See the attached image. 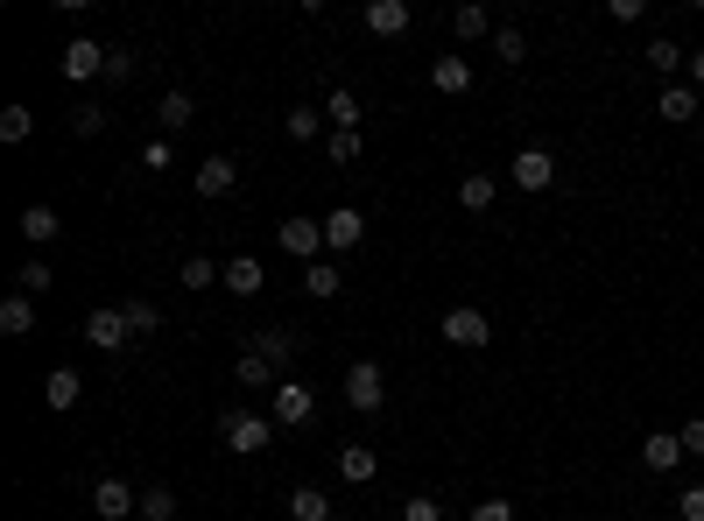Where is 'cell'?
<instances>
[{"label":"cell","mask_w":704,"mask_h":521,"mask_svg":"<svg viewBox=\"0 0 704 521\" xmlns=\"http://www.w3.org/2000/svg\"><path fill=\"white\" fill-rule=\"evenodd\" d=\"M268 415H275V430H304L310 415H318V388L296 374H282L275 388H268Z\"/></svg>","instance_id":"6da1fadb"},{"label":"cell","mask_w":704,"mask_h":521,"mask_svg":"<svg viewBox=\"0 0 704 521\" xmlns=\"http://www.w3.org/2000/svg\"><path fill=\"white\" fill-rule=\"evenodd\" d=\"M437 338H452L458 352H479V346L493 338V318H486V310H472V303H458V310H444Z\"/></svg>","instance_id":"7a4b0ae2"},{"label":"cell","mask_w":704,"mask_h":521,"mask_svg":"<svg viewBox=\"0 0 704 521\" xmlns=\"http://www.w3.org/2000/svg\"><path fill=\"white\" fill-rule=\"evenodd\" d=\"M268 437H275V415H247V409H226V451L254 458V451H268Z\"/></svg>","instance_id":"3957f363"},{"label":"cell","mask_w":704,"mask_h":521,"mask_svg":"<svg viewBox=\"0 0 704 521\" xmlns=\"http://www.w3.org/2000/svg\"><path fill=\"white\" fill-rule=\"evenodd\" d=\"M346 401H353L359 415H381L387 388H381V367H373V360H353V367H346Z\"/></svg>","instance_id":"277c9868"},{"label":"cell","mask_w":704,"mask_h":521,"mask_svg":"<svg viewBox=\"0 0 704 521\" xmlns=\"http://www.w3.org/2000/svg\"><path fill=\"white\" fill-rule=\"evenodd\" d=\"M275 240H282L296 261L310 268V261H324V219H282V233H275Z\"/></svg>","instance_id":"5b68a950"},{"label":"cell","mask_w":704,"mask_h":521,"mask_svg":"<svg viewBox=\"0 0 704 521\" xmlns=\"http://www.w3.org/2000/svg\"><path fill=\"white\" fill-rule=\"evenodd\" d=\"M85 338H92L99 352H120V346L134 338V332H127V310H120V303H99L92 318H85Z\"/></svg>","instance_id":"8992f818"},{"label":"cell","mask_w":704,"mask_h":521,"mask_svg":"<svg viewBox=\"0 0 704 521\" xmlns=\"http://www.w3.org/2000/svg\"><path fill=\"white\" fill-rule=\"evenodd\" d=\"M359 240H367V212H353V204L324 212V247H332V255H353Z\"/></svg>","instance_id":"52a82bcc"},{"label":"cell","mask_w":704,"mask_h":521,"mask_svg":"<svg viewBox=\"0 0 704 521\" xmlns=\"http://www.w3.org/2000/svg\"><path fill=\"white\" fill-rule=\"evenodd\" d=\"M507 176H515L521 190H549L557 184V162H549V148H521V156L507 162Z\"/></svg>","instance_id":"ba28073f"},{"label":"cell","mask_w":704,"mask_h":521,"mask_svg":"<svg viewBox=\"0 0 704 521\" xmlns=\"http://www.w3.org/2000/svg\"><path fill=\"white\" fill-rule=\"evenodd\" d=\"M92 508H99V521H127V514H141V494H134L127 480H99Z\"/></svg>","instance_id":"9c48e42d"},{"label":"cell","mask_w":704,"mask_h":521,"mask_svg":"<svg viewBox=\"0 0 704 521\" xmlns=\"http://www.w3.org/2000/svg\"><path fill=\"white\" fill-rule=\"evenodd\" d=\"M107 57L113 50H99L92 36H78V42H64V78L71 85H85V78H99V71H107Z\"/></svg>","instance_id":"30bf717a"},{"label":"cell","mask_w":704,"mask_h":521,"mask_svg":"<svg viewBox=\"0 0 704 521\" xmlns=\"http://www.w3.org/2000/svg\"><path fill=\"white\" fill-rule=\"evenodd\" d=\"M359 22H367L373 36H409L416 8H409V0H367V14H359Z\"/></svg>","instance_id":"8fae6325"},{"label":"cell","mask_w":704,"mask_h":521,"mask_svg":"<svg viewBox=\"0 0 704 521\" xmlns=\"http://www.w3.org/2000/svg\"><path fill=\"white\" fill-rule=\"evenodd\" d=\"M190 184H198V198H226V190L239 184V162H233V156H205Z\"/></svg>","instance_id":"7c38bea8"},{"label":"cell","mask_w":704,"mask_h":521,"mask_svg":"<svg viewBox=\"0 0 704 521\" xmlns=\"http://www.w3.org/2000/svg\"><path fill=\"white\" fill-rule=\"evenodd\" d=\"M641 466H649V472H677V466H683V437L649 430V437H641Z\"/></svg>","instance_id":"4fadbf2b"},{"label":"cell","mask_w":704,"mask_h":521,"mask_svg":"<svg viewBox=\"0 0 704 521\" xmlns=\"http://www.w3.org/2000/svg\"><path fill=\"white\" fill-rule=\"evenodd\" d=\"M430 85H437L444 99H466L472 92V64L466 57H437V64H430Z\"/></svg>","instance_id":"5bb4252c"},{"label":"cell","mask_w":704,"mask_h":521,"mask_svg":"<svg viewBox=\"0 0 704 521\" xmlns=\"http://www.w3.org/2000/svg\"><path fill=\"white\" fill-rule=\"evenodd\" d=\"M254 352H261V360L282 374V367L296 360V332H289V324H268V332H254Z\"/></svg>","instance_id":"9a60e30c"},{"label":"cell","mask_w":704,"mask_h":521,"mask_svg":"<svg viewBox=\"0 0 704 521\" xmlns=\"http://www.w3.org/2000/svg\"><path fill=\"white\" fill-rule=\"evenodd\" d=\"M78 395H85V381L71 374V367H57V374L42 381V409H57V415H64V409H78Z\"/></svg>","instance_id":"2e32d148"},{"label":"cell","mask_w":704,"mask_h":521,"mask_svg":"<svg viewBox=\"0 0 704 521\" xmlns=\"http://www.w3.org/2000/svg\"><path fill=\"white\" fill-rule=\"evenodd\" d=\"M261 261H254V255H233L226 261V282H219V289H226V296H261Z\"/></svg>","instance_id":"e0dca14e"},{"label":"cell","mask_w":704,"mask_h":521,"mask_svg":"<svg viewBox=\"0 0 704 521\" xmlns=\"http://www.w3.org/2000/svg\"><path fill=\"white\" fill-rule=\"evenodd\" d=\"M338 472H346L353 486H367L373 472H381V451H373V444H338Z\"/></svg>","instance_id":"ac0fdd59"},{"label":"cell","mask_w":704,"mask_h":521,"mask_svg":"<svg viewBox=\"0 0 704 521\" xmlns=\"http://www.w3.org/2000/svg\"><path fill=\"white\" fill-rule=\"evenodd\" d=\"M57 233H64V219H57L50 204H28V212H22V240H28V247H50Z\"/></svg>","instance_id":"d6986e66"},{"label":"cell","mask_w":704,"mask_h":521,"mask_svg":"<svg viewBox=\"0 0 704 521\" xmlns=\"http://www.w3.org/2000/svg\"><path fill=\"white\" fill-rule=\"evenodd\" d=\"M156 121H162V134H184L190 121H198V107H190V92H162V99H156Z\"/></svg>","instance_id":"ffe728a7"},{"label":"cell","mask_w":704,"mask_h":521,"mask_svg":"<svg viewBox=\"0 0 704 521\" xmlns=\"http://www.w3.org/2000/svg\"><path fill=\"white\" fill-rule=\"evenodd\" d=\"M0 332H8V338H28V332H36V303H28L22 289L0 303Z\"/></svg>","instance_id":"44dd1931"},{"label":"cell","mask_w":704,"mask_h":521,"mask_svg":"<svg viewBox=\"0 0 704 521\" xmlns=\"http://www.w3.org/2000/svg\"><path fill=\"white\" fill-rule=\"evenodd\" d=\"M338 289H346V275H338L332 261H310V268H304V296H318V303H332Z\"/></svg>","instance_id":"7402d4cb"},{"label":"cell","mask_w":704,"mask_h":521,"mask_svg":"<svg viewBox=\"0 0 704 521\" xmlns=\"http://www.w3.org/2000/svg\"><path fill=\"white\" fill-rule=\"evenodd\" d=\"M289 521H338V514H332V500H324L318 486H296L289 494Z\"/></svg>","instance_id":"603a6c76"},{"label":"cell","mask_w":704,"mask_h":521,"mask_svg":"<svg viewBox=\"0 0 704 521\" xmlns=\"http://www.w3.org/2000/svg\"><path fill=\"white\" fill-rule=\"evenodd\" d=\"M663 121H669V127L697 121V92H691V85H663Z\"/></svg>","instance_id":"cb8c5ba5"},{"label":"cell","mask_w":704,"mask_h":521,"mask_svg":"<svg viewBox=\"0 0 704 521\" xmlns=\"http://www.w3.org/2000/svg\"><path fill=\"white\" fill-rule=\"evenodd\" d=\"M233 381H239V388H268V381H282V374H275V367H268L261 352L247 346V352H239V367H233Z\"/></svg>","instance_id":"d4e9b609"},{"label":"cell","mask_w":704,"mask_h":521,"mask_svg":"<svg viewBox=\"0 0 704 521\" xmlns=\"http://www.w3.org/2000/svg\"><path fill=\"white\" fill-rule=\"evenodd\" d=\"M649 64L663 71V78H677V71H691V50H677L669 36H655V42H649Z\"/></svg>","instance_id":"484cf974"},{"label":"cell","mask_w":704,"mask_h":521,"mask_svg":"<svg viewBox=\"0 0 704 521\" xmlns=\"http://www.w3.org/2000/svg\"><path fill=\"white\" fill-rule=\"evenodd\" d=\"M120 310H127V332H134V338H156V332H162V310L148 303V296H134V303H120Z\"/></svg>","instance_id":"4316f807"},{"label":"cell","mask_w":704,"mask_h":521,"mask_svg":"<svg viewBox=\"0 0 704 521\" xmlns=\"http://www.w3.org/2000/svg\"><path fill=\"white\" fill-rule=\"evenodd\" d=\"M324 121H332V127H353V134H359V121H367V113H359V99L346 92V85H338V92L324 99Z\"/></svg>","instance_id":"83f0119b"},{"label":"cell","mask_w":704,"mask_h":521,"mask_svg":"<svg viewBox=\"0 0 704 521\" xmlns=\"http://www.w3.org/2000/svg\"><path fill=\"white\" fill-rule=\"evenodd\" d=\"M282 127H289V141H318V134H324V113L318 107H289V113H282Z\"/></svg>","instance_id":"f1b7e54d"},{"label":"cell","mask_w":704,"mask_h":521,"mask_svg":"<svg viewBox=\"0 0 704 521\" xmlns=\"http://www.w3.org/2000/svg\"><path fill=\"white\" fill-rule=\"evenodd\" d=\"M486 28H493V14H486V8H472V0H466V8H452V36L479 42V36H486Z\"/></svg>","instance_id":"f546056e"},{"label":"cell","mask_w":704,"mask_h":521,"mask_svg":"<svg viewBox=\"0 0 704 521\" xmlns=\"http://www.w3.org/2000/svg\"><path fill=\"white\" fill-rule=\"evenodd\" d=\"M176 282H184V289H212V282H226V268H212L205 255H190L184 268H176Z\"/></svg>","instance_id":"4dcf8cb0"},{"label":"cell","mask_w":704,"mask_h":521,"mask_svg":"<svg viewBox=\"0 0 704 521\" xmlns=\"http://www.w3.org/2000/svg\"><path fill=\"white\" fill-rule=\"evenodd\" d=\"M458 204H466V212H486V204H493V176H486V170H472L466 184H458Z\"/></svg>","instance_id":"1f68e13d"},{"label":"cell","mask_w":704,"mask_h":521,"mask_svg":"<svg viewBox=\"0 0 704 521\" xmlns=\"http://www.w3.org/2000/svg\"><path fill=\"white\" fill-rule=\"evenodd\" d=\"M28 134H36V113H28V107H8V113H0V141H28Z\"/></svg>","instance_id":"d6a6232c"},{"label":"cell","mask_w":704,"mask_h":521,"mask_svg":"<svg viewBox=\"0 0 704 521\" xmlns=\"http://www.w3.org/2000/svg\"><path fill=\"white\" fill-rule=\"evenodd\" d=\"M50 282H57V275H50V261L36 255V261H22V275H14V289H22V296H42V289H50Z\"/></svg>","instance_id":"836d02e7"},{"label":"cell","mask_w":704,"mask_h":521,"mask_svg":"<svg viewBox=\"0 0 704 521\" xmlns=\"http://www.w3.org/2000/svg\"><path fill=\"white\" fill-rule=\"evenodd\" d=\"M493 57H501V64H521V57H529V36H521V28H493Z\"/></svg>","instance_id":"e575fe53"},{"label":"cell","mask_w":704,"mask_h":521,"mask_svg":"<svg viewBox=\"0 0 704 521\" xmlns=\"http://www.w3.org/2000/svg\"><path fill=\"white\" fill-rule=\"evenodd\" d=\"M141 521H176V494L170 486H148L141 494Z\"/></svg>","instance_id":"d590c367"},{"label":"cell","mask_w":704,"mask_h":521,"mask_svg":"<svg viewBox=\"0 0 704 521\" xmlns=\"http://www.w3.org/2000/svg\"><path fill=\"white\" fill-rule=\"evenodd\" d=\"M324 156H332V162H359V134H353V127H332V141H324Z\"/></svg>","instance_id":"8d00e7d4"},{"label":"cell","mask_w":704,"mask_h":521,"mask_svg":"<svg viewBox=\"0 0 704 521\" xmlns=\"http://www.w3.org/2000/svg\"><path fill=\"white\" fill-rule=\"evenodd\" d=\"M71 134H78V141H92V134H107V113H99V107H78V113H71Z\"/></svg>","instance_id":"74e56055"},{"label":"cell","mask_w":704,"mask_h":521,"mask_svg":"<svg viewBox=\"0 0 704 521\" xmlns=\"http://www.w3.org/2000/svg\"><path fill=\"white\" fill-rule=\"evenodd\" d=\"M402 521H444V508L430 494H416V500H402Z\"/></svg>","instance_id":"f35d334b"},{"label":"cell","mask_w":704,"mask_h":521,"mask_svg":"<svg viewBox=\"0 0 704 521\" xmlns=\"http://www.w3.org/2000/svg\"><path fill=\"white\" fill-rule=\"evenodd\" d=\"M170 156H176V148H170V134H156V141L141 148V170H170Z\"/></svg>","instance_id":"ab89813d"},{"label":"cell","mask_w":704,"mask_h":521,"mask_svg":"<svg viewBox=\"0 0 704 521\" xmlns=\"http://www.w3.org/2000/svg\"><path fill=\"white\" fill-rule=\"evenodd\" d=\"M466 521H515V500H479Z\"/></svg>","instance_id":"60d3db41"},{"label":"cell","mask_w":704,"mask_h":521,"mask_svg":"<svg viewBox=\"0 0 704 521\" xmlns=\"http://www.w3.org/2000/svg\"><path fill=\"white\" fill-rule=\"evenodd\" d=\"M677 437H683V458H704V415H691Z\"/></svg>","instance_id":"b9f144b4"},{"label":"cell","mask_w":704,"mask_h":521,"mask_svg":"<svg viewBox=\"0 0 704 521\" xmlns=\"http://www.w3.org/2000/svg\"><path fill=\"white\" fill-rule=\"evenodd\" d=\"M677 514H683V521H704V486H691V494L677 500Z\"/></svg>","instance_id":"7bdbcfd3"},{"label":"cell","mask_w":704,"mask_h":521,"mask_svg":"<svg viewBox=\"0 0 704 521\" xmlns=\"http://www.w3.org/2000/svg\"><path fill=\"white\" fill-rule=\"evenodd\" d=\"M107 78H113V85H120V78H134V57H127V50H113V57H107Z\"/></svg>","instance_id":"ee69618b"},{"label":"cell","mask_w":704,"mask_h":521,"mask_svg":"<svg viewBox=\"0 0 704 521\" xmlns=\"http://www.w3.org/2000/svg\"><path fill=\"white\" fill-rule=\"evenodd\" d=\"M691 92H704V50H691Z\"/></svg>","instance_id":"f6af8a7d"}]
</instances>
